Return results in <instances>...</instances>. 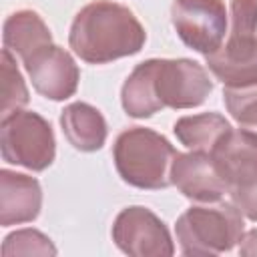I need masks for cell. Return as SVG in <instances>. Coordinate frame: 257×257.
Wrapping results in <instances>:
<instances>
[{
  "label": "cell",
  "instance_id": "obj_11",
  "mask_svg": "<svg viewBox=\"0 0 257 257\" xmlns=\"http://www.w3.org/2000/svg\"><path fill=\"white\" fill-rule=\"evenodd\" d=\"M171 183L193 201L213 203L229 193L225 179L205 151H193L187 155L179 153L171 167Z\"/></svg>",
  "mask_w": 257,
  "mask_h": 257
},
{
  "label": "cell",
  "instance_id": "obj_2",
  "mask_svg": "<svg viewBox=\"0 0 257 257\" xmlns=\"http://www.w3.org/2000/svg\"><path fill=\"white\" fill-rule=\"evenodd\" d=\"M145 30L135 14L114 2L96 0L86 4L70 28V48L84 62L104 64L135 54L145 44Z\"/></svg>",
  "mask_w": 257,
  "mask_h": 257
},
{
  "label": "cell",
  "instance_id": "obj_17",
  "mask_svg": "<svg viewBox=\"0 0 257 257\" xmlns=\"http://www.w3.org/2000/svg\"><path fill=\"white\" fill-rule=\"evenodd\" d=\"M223 98L227 110L239 124L257 131V82L243 86H225Z\"/></svg>",
  "mask_w": 257,
  "mask_h": 257
},
{
  "label": "cell",
  "instance_id": "obj_1",
  "mask_svg": "<svg viewBox=\"0 0 257 257\" xmlns=\"http://www.w3.org/2000/svg\"><path fill=\"white\" fill-rule=\"evenodd\" d=\"M211 90L213 82L209 74L193 60H147L126 78L122 86V106L126 114L143 118L165 106H197Z\"/></svg>",
  "mask_w": 257,
  "mask_h": 257
},
{
  "label": "cell",
  "instance_id": "obj_3",
  "mask_svg": "<svg viewBox=\"0 0 257 257\" xmlns=\"http://www.w3.org/2000/svg\"><path fill=\"white\" fill-rule=\"evenodd\" d=\"M179 153L159 133L133 126L114 143V165L122 181L139 189H163L171 185V167Z\"/></svg>",
  "mask_w": 257,
  "mask_h": 257
},
{
  "label": "cell",
  "instance_id": "obj_9",
  "mask_svg": "<svg viewBox=\"0 0 257 257\" xmlns=\"http://www.w3.org/2000/svg\"><path fill=\"white\" fill-rule=\"evenodd\" d=\"M24 66L32 78L34 88L46 98H68L78 86V68L74 60L66 50L54 46L52 42L34 50L24 60Z\"/></svg>",
  "mask_w": 257,
  "mask_h": 257
},
{
  "label": "cell",
  "instance_id": "obj_12",
  "mask_svg": "<svg viewBox=\"0 0 257 257\" xmlns=\"http://www.w3.org/2000/svg\"><path fill=\"white\" fill-rule=\"evenodd\" d=\"M42 191L36 179L10 171L0 173V223L4 227L32 221L40 213Z\"/></svg>",
  "mask_w": 257,
  "mask_h": 257
},
{
  "label": "cell",
  "instance_id": "obj_8",
  "mask_svg": "<svg viewBox=\"0 0 257 257\" xmlns=\"http://www.w3.org/2000/svg\"><path fill=\"white\" fill-rule=\"evenodd\" d=\"M112 239L120 251L135 257H163L175 251L165 223L145 207L122 209L112 225Z\"/></svg>",
  "mask_w": 257,
  "mask_h": 257
},
{
  "label": "cell",
  "instance_id": "obj_7",
  "mask_svg": "<svg viewBox=\"0 0 257 257\" xmlns=\"http://www.w3.org/2000/svg\"><path fill=\"white\" fill-rule=\"evenodd\" d=\"M171 18L181 40L209 56L223 46L227 32V10L223 0H175Z\"/></svg>",
  "mask_w": 257,
  "mask_h": 257
},
{
  "label": "cell",
  "instance_id": "obj_14",
  "mask_svg": "<svg viewBox=\"0 0 257 257\" xmlns=\"http://www.w3.org/2000/svg\"><path fill=\"white\" fill-rule=\"evenodd\" d=\"M50 44V30L32 10H20L4 22V48L26 60L34 50Z\"/></svg>",
  "mask_w": 257,
  "mask_h": 257
},
{
  "label": "cell",
  "instance_id": "obj_13",
  "mask_svg": "<svg viewBox=\"0 0 257 257\" xmlns=\"http://www.w3.org/2000/svg\"><path fill=\"white\" fill-rule=\"evenodd\" d=\"M62 131L68 143L78 151H96L104 145L106 122L102 114L86 102H74L60 114Z\"/></svg>",
  "mask_w": 257,
  "mask_h": 257
},
{
  "label": "cell",
  "instance_id": "obj_5",
  "mask_svg": "<svg viewBox=\"0 0 257 257\" xmlns=\"http://www.w3.org/2000/svg\"><path fill=\"white\" fill-rule=\"evenodd\" d=\"M243 237L241 211L231 203L187 209L177 219V239L185 255H217L231 251Z\"/></svg>",
  "mask_w": 257,
  "mask_h": 257
},
{
  "label": "cell",
  "instance_id": "obj_4",
  "mask_svg": "<svg viewBox=\"0 0 257 257\" xmlns=\"http://www.w3.org/2000/svg\"><path fill=\"white\" fill-rule=\"evenodd\" d=\"M207 66L225 86L257 82V0H231L229 38Z\"/></svg>",
  "mask_w": 257,
  "mask_h": 257
},
{
  "label": "cell",
  "instance_id": "obj_15",
  "mask_svg": "<svg viewBox=\"0 0 257 257\" xmlns=\"http://www.w3.org/2000/svg\"><path fill=\"white\" fill-rule=\"evenodd\" d=\"M231 128V124L225 120V116L217 112H203L195 116H183L175 122V135L177 139L193 149V151H205L211 153L215 143Z\"/></svg>",
  "mask_w": 257,
  "mask_h": 257
},
{
  "label": "cell",
  "instance_id": "obj_10",
  "mask_svg": "<svg viewBox=\"0 0 257 257\" xmlns=\"http://www.w3.org/2000/svg\"><path fill=\"white\" fill-rule=\"evenodd\" d=\"M209 155L229 191L257 179V133L229 128Z\"/></svg>",
  "mask_w": 257,
  "mask_h": 257
},
{
  "label": "cell",
  "instance_id": "obj_19",
  "mask_svg": "<svg viewBox=\"0 0 257 257\" xmlns=\"http://www.w3.org/2000/svg\"><path fill=\"white\" fill-rule=\"evenodd\" d=\"M229 193H231V199L237 205V209L243 215H247L251 221H257V179H253L241 187H235Z\"/></svg>",
  "mask_w": 257,
  "mask_h": 257
},
{
  "label": "cell",
  "instance_id": "obj_18",
  "mask_svg": "<svg viewBox=\"0 0 257 257\" xmlns=\"http://www.w3.org/2000/svg\"><path fill=\"white\" fill-rule=\"evenodd\" d=\"M2 251L4 255H54L56 253L50 239L32 229H22L8 235Z\"/></svg>",
  "mask_w": 257,
  "mask_h": 257
},
{
  "label": "cell",
  "instance_id": "obj_6",
  "mask_svg": "<svg viewBox=\"0 0 257 257\" xmlns=\"http://www.w3.org/2000/svg\"><path fill=\"white\" fill-rule=\"evenodd\" d=\"M2 159L32 171H44L54 161V135L36 112L16 110L2 118Z\"/></svg>",
  "mask_w": 257,
  "mask_h": 257
},
{
  "label": "cell",
  "instance_id": "obj_16",
  "mask_svg": "<svg viewBox=\"0 0 257 257\" xmlns=\"http://www.w3.org/2000/svg\"><path fill=\"white\" fill-rule=\"evenodd\" d=\"M0 112L2 118L10 116L12 112L20 110L28 102V90L22 80L20 70L16 68V62L8 48L2 50V74H0Z\"/></svg>",
  "mask_w": 257,
  "mask_h": 257
},
{
  "label": "cell",
  "instance_id": "obj_20",
  "mask_svg": "<svg viewBox=\"0 0 257 257\" xmlns=\"http://www.w3.org/2000/svg\"><path fill=\"white\" fill-rule=\"evenodd\" d=\"M239 253L241 255H257V229H253L245 237H241Z\"/></svg>",
  "mask_w": 257,
  "mask_h": 257
}]
</instances>
